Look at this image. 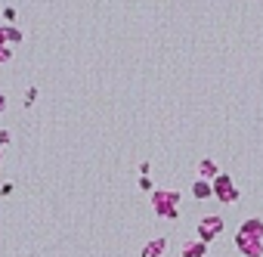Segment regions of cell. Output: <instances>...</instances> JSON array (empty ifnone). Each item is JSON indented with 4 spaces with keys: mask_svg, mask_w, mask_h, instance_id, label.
<instances>
[{
    "mask_svg": "<svg viewBox=\"0 0 263 257\" xmlns=\"http://www.w3.org/2000/svg\"><path fill=\"white\" fill-rule=\"evenodd\" d=\"M152 214L161 220L180 217V192L177 189H155L152 192Z\"/></svg>",
    "mask_w": 263,
    "mask_h": 257,
    "instance_id": "1",
    "label": "cell"
},
{
    "mask_svg": "<svg viewBox=\"0 0 263 257\" xmlns=\"http://www.w3.org/2000/svg\"><path fill=\"white\" fill-rule=\"evenodd\" d=\"M4 19L7 25H16V7H4Z\"/></svg>",
    "mask_w": 263,
    "mask_h": 257,
    "instance_id": "13",
    "label": "cell"
},
{
    "mask_svg": "<svg viewBox=\"0 0 263 257\" xmlns=\"http://www.w3.org/2000/svg\"><path fill=\"white\" fill-rule=\"evenodd\" d=\"M0 161H4V152H0Z\"/></svg>",
    "mask_w": 263,
    "mask_h": 257,
    "instance_id": "19",
    "label": "cell"
},
{
    "mask_svg": "<svg viewBox=\"0 0 263 257\" xmlns=\"http://www.w3.org/2000/svg\"><path fill=\"white\" fill-rule=\"evenodd\" d=\"M238 232H241V235H251V238H263V220H260V217H248V220H241Z\"/></svg>",
    "mask_w": 263,
    "mask_h": 257,
    "instance_id": "8",
    "label": "cell"
},
{
    "mask_svg": "<svg viewBox=\"0 0 263 257\" xmlns=\"http://www.w3.org/2000/svg\"><path fill=\"white\" fill-rule=\"evenodd\" d=\"M13 189H16V183H4V186H0V195L10 198V195H13Z\"/></svg>",
    "mask_w": 263,
    "mask_h": 257,
    "instance_id": "15",
    "label": "cell"
},
{
    "mask_svg": "<svg viewBox=\"0 0 263 257\" xmlns=\"http://www.w3.org/2000/svg\"><path fill=\"white\" fill-rule=\"evenodd\" d=\"M180 254H183V257H204V254H207V245L201 242V238H192V242L183 245Z\"/></svg>",
    "mask_w": 263,
    "mask_h": 257,
    "instance_id": "9",
    "label": "cell"
},
{
    "mask_svg": "<svg viewBox=\"0 0 263 257\" xmlns=\"http://www.w3.org/2000/svg\"><path fill=\"white\" fill-rule=\"evenodd\" d=\"M25 41V34L19 31V28H16V25H0V47H19Z\"/></svg>",
    "mask_w": 263,
    "mask_h": 257,
    "instance_id": "5",
    "label": "cell"
},
{
    "mask_svg": "<svg viewBox=\"0 0 263 257\" xmlns=\"http://www.w3.org/2000/svg\"><path fill=\"white\" fill-rule=\"evenodd\" d=\"M164 251H167V238L158 235V238H149V242L143 245L139 257H164Z\"/></svg>",
    "mask_w": 263,
    "mask_h": 257,
    "instance_id": "6",
    "label": "cell"
},
{
    "mask_svg": "<svg viewBox=\"0 0 263 257\" xmlns=\"http://www.w3.org/2000/svg\"><path fill=\"white\" fill-rule=\"evenodd\" d=\"M13 59V47H0V65H7Z\"/></svg>",
    "mask_w": 263,
    "mask_h": 257,
    "instance_id": "12",
    "label": "cell"
},
{
    "mask_svg": "<svg viewBox=\"0 0 263 257\" xmlns=\"http://www.w3.org/2000/svg\"><path fill=\"white\" fill-rule=\"evenodd\" d=\"M34 102H38V87H28V93H25V105L31 108Z\"/></svg>",
    "mask_w": 263,
    "mask_h": 257,
    "instance_id": "11",
    "label": "cell"
},
{
    "mask_svg": "<svg viewBox=\"0 0 263 257\" xmlns=\"http://www.w3.org/2000/svg\"><path fill=\"white\" fill-rule=\"evenodd\" d=\"M210 186H214V198L223 201V205H235V201L241 198V192L235 189V183H232L229 174H220L214 183H210Z\"/></svg>",
    "mask_w": 263,
    "mask_h": 257,
    "instance_id": "2",
    "label": "cell"
},
{
    "mask_svg": "<svg viewBox=\"0 0 263 257\" xmlns=\"http://www.w3.org/2000/svg\"><path fill=\"white\" fill-rule=\"evenodd\" d=\"M139 189H143V192H155V186H152L149 177H139Z\"/></svg>",
    "mask_w": 263,
    "mask_h": 257,
    "instance_id": "14",
    "label": "cell"
},
{
    "mask_svg": "<svg viewBox=\"0 0 263 257\" xmlns=\"http://www.w3.org/2000/svg\"><path fill=\"white\" fill-rule=\"evenodd\" d=\"M220 174H223V171H220V164H217L214 158H201V161H198V180H210V183H214Z\"/></svg>",
    "mask_w": 263,
    "mask_h": 257,
    "instance_id": "7",
    "label": "cell"
},
{
    "mask_svg": "<svg viewBox=\"0 0 263 257\" xmlns=\"http://www.w3.org/2000/svg\"><path fill=\"white\" fill-rule=\"evenodd\" d=\"M192 195H195L198 201L201 198H214V186H210V180H195V183H192Z\"/></svg>",
    "mask_w": 263,
    "mask_h": 257,
    "instance_id": "10",
    "label": "cell"
},
{
    "mask_svg": "<svg viewBox=\"0 0 263 257\" xmlns=\"http://www.w3.org/2000/svg\"><path fill=\"white\" fill-rule=\"evenodd\" d=\"M235 248H238L244 257H263V238H251V235L235 232Z\"/></svg>",
    "mask_w": 263,
    "mask_h": 257,
    "instance_id": "4",
    "label": "cell"
},
{
    "mask_svg": "<svg viewBox=\"0 0 263 257\" xmlns=\"http://www.w3.org/2000/svg\"><path fill=\"white\" fill-rule=\"evenodd\" d=\"M223 226H226V220H223L220 214H207V217L198 220V229H195V232H198V238H201L204 245H210L214 238H220Z\"/></svg>",
    "mask_w": 263,
    "mask_h": 257,
    "instance_id": "3",
    "label": "cell"
},
{
    "mask_svg": "<svg viewBox=\"0 0 263 257\" xmlns=\"http://www.w3.org/2000/svg\"><path fill=\"white\" fill-rule=\"evenodd\" d=\"M10 140H13V134H10V131H0V146H7Z\"/></svg>",
    "mask_w": 263,
    "mask_h": 257,
    "instance_id": "17",
    "label": "cell"
},
{
    "mask_svg": "<svg viewBox=\"0 0 263 257\" xmlns=\"http://www.w3.org/2000/svg\"><path fill=\"white\" fill-rule=\"evenodd\" d=\"M149 171H152V164H149V161L139 164V177H149Z\"/></svg>",
    "mask_w": 263,
    "mask_h": 257,
    "instance_id": "16",
    "label": "cell"
},
{
    "mask_svg": "<svg viewBox=\"0 0 263 257\" xmlns=\"http://www.w3.org/2000/svg\"><path fill=\"white\" fill-rule=\"evenodd\" d=\"M4 112H7V93L0 90V115H4Z\"/></svg>",
    "mask_w": 263,
    "mask_h": 257,
    "instance_id": "18",
    "label": "cell"
}]
</instances>
